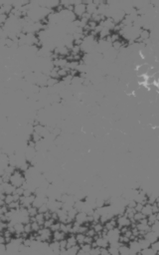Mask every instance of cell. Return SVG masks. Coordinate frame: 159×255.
<instances>
[{
  "label": "cell",
  "mask_w": 159,
  "mask_h": 255,
  "mask_svg": "<svg viewBox=\"0 0 159 255\" xmlns=\"http://www.w3.org/2000/svg\"><path fill=\"white\" fill-rule=\"evenodd\" d=\"M150 66L148 64H139L136 67L137 76H146L148 71L150 70Z\"/></svg>",
  "instance_id": "obj_1"
}]
</instances>
